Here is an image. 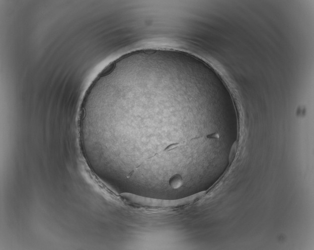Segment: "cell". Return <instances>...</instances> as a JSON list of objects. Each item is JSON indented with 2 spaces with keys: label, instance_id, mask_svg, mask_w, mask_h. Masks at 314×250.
<instances>
[{
  "label": "cell",
  "instance_id": "1",
  "mask_svg": "<svg viewBox=\"0 0 314 250\" xmlns=\"http://www.w3.org/2000/svg\"><path fill=\"white\" fill-rule=\"evenodd\" d=\"M97 130L116 165L142 177L168 179L207 164L228 128L219 88L188 73L157 68L113 86Z\"/></svg>",
  "mask_w": 314,
  "mask_h": 250
}]
</instances>
